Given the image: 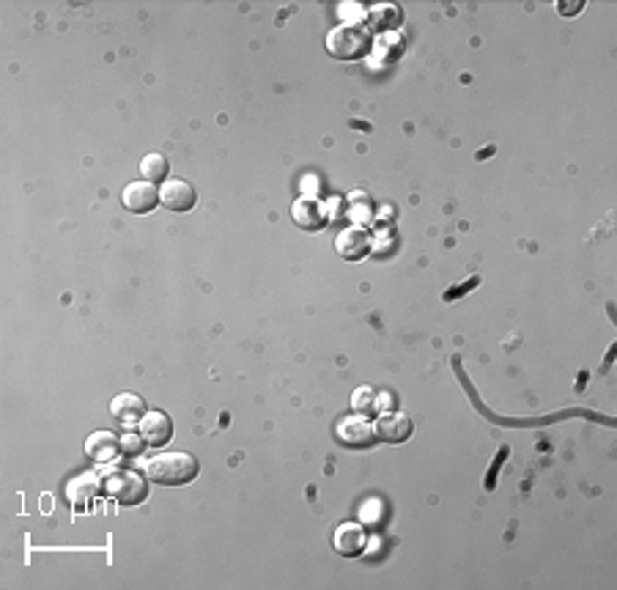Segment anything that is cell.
Returning a JSON list of instances; mask_svg holds the SVG:
<instances>
[{"instance_id": "1", "label": "cell", "mask_w": 617, "mask_h": 590, "mask_svg": "<svg viewBox=\"0 0 617 590\" xmlns=\"http://www.w3.org/2000/svg\"><path fill=\"white\" fill-rule=\"evenodd\" d=\"M143 472L151 484H159V487H187L198 478L201 464L192 453L171 451V453H156L154 459H148Z\"/></svg>"}, {"instance_id": "2", "label": "cell", "mask_w": 617, "mask_h": 590, "mask_svg": "<svg viewBox=\"0 0 617 590\" xmlns=\"http://www.w3.org/2000/svg\"><path fill=\"white\" fill-rule=\"evenodd\" d=\"M373 47V33L365 25H341L329 31L326 52L338 61H362Z\"/></svg>"}, {"instance_id": "3", "label": "cell", "mask_w": 617, "mask_h": 590, "mask_svg": "<svg viewBox=\"0 0 617 590\" xmlns=\"http://www.w3.org/2000/svg\"><path fill=\"white\" fill-rule=\"evenodd\" d=\"M102 487L119 505H127V508L140 505L148 497V478L143 472L130 469V467L110 469L102 480Z\"/></svg>"}, {"instance_id": "4", "label": "cell", "mask_w": 617, "mask_h": 590, "mask_svg": "<svg viewBox=\"0 0 617 590\" xmlns=\"http://www.w3.org/2000/svg\"><path fill=\"white\" fill-rule=\"evenodd\" d=\"M138 432L146 440V445L165 448L167 442L174 440V420H171V415L162 412V409H148L143 415V420L138 423Z\"/></svg>"}, {"instance_id": "5", "label": "cell", "mask_w": 617, "mask_h": 590, "mask_svg": "<svg viewBox=\"0 0 617 590\" xmlns=\"http://www.w3.org/2000/svg\"><path fill=\"white\" fill-rule=\"evenodd\" d=\"M159 203L167 209V211H176V214H184L190 209H195L198 203V192L190 182L184 179H167L162 187H159Z\"/></svg>"}, {"instance_id": "6", "label": "cell", "mask_w": 617, "mask_h": 590, "mask_svg": "<svg viewBox=\"0 0 617 590\" xmlns=\"http://www.w3.org/2000/svg\"><path fill=\"white\" fill-rule=\"evenodd\" d=\"M338 440H341L346 448L362 451V448L376 445V442H379V434H376V425H371V423L360 415V417H346V420H341V425H338Z\"/></svg>"}, {"instance_id": "7", "label": "cell", "mask_w": 617, "mask_h": 590, "mask_svg": "<svg viewBox=\"0 0 617 590\" xmlns=\"http://www.w3.org/2000/svg\"><path fill=\"white\" fill-rule=\"evenodd\" d=\"M335 253L344 261H362L371 253V234L362 226H346L335 237Z\"/></svg>"}, {"instance_id": "8", "label": "cell", "mask_w": 617, "mask_h": 590, "mask_svg": "<svg viewBox=\"0 0 617 590\" xmlns=\"http://www.w3.org/2000/svg\"><path fill=\"white\" fill-rule=\"evenodd\" d=\"M291 220H294L302 231L316 234V231H321V228L326 226V209H324L321 201L305 195V198L294 201V206H291Z\"/></svg>"}, {"instance_id": "9", "label": "cell", "mask_w": 617, "mask_h": 590, "mask_svg": "<svg viewBox=\"0 0 617 590\" xmlns=\"http://www.w3.org/2000/svg\"><path fill=\"white\" fill-rule=\"evenodd\" d=\"M415 425H412V417L407 412H387L379 417L376 423V434L379 440L389 442V445H401L412 437Z\"/></svg>"}, {"instance_id": "10", "label": "cell", "mask_w": 617, "mask_h": 590, "mask_svg": "<svg viewBox=\"0 0 617 590\" xmlns=\"http://www.w3.org/2000/svg\"><path fill=\"white\" fill-rule=\"evenodd\" d=\"M121 203H124V209L132 211V214H148V211H154L156 203H159V190H156V184H151V182H132L130 187H124Z\"/></svg>"}, {"instance_id": "11", "label": "cell", "mask_w": 617, "mask_h": 590, "mask_svg": "<svg viewBox=\"0 0 617 590\" xmlns=\"http://www.w3.org/2000/svg\"><path fill=\"white\" fill-rule=\"evenodd\" d=\"M365 541H368V535L357 522H344L332 535V550L344 558H357V555H362Z\"/></svg>"}, {"instance_id": "12", "label": "cell", "mask_w": 617, "mask_h": 590, "mask_svg": "<svg viewBox=\"0 0 617 590\" xmlns=\"http://www.w3.org/2000/svg\"><path fill=\"white\" fill-rule=\"evenodd\" d=\"M146 401L135 393H119L113 401H110V415H113V420L119 425H132V423H140L143 415H146Z\"/></svg>"}, {"instance_id": "13", "label": "cell", "mask_w": 617, "mask_h": 590, "mask_svg": "<svg viewBox=\"0 0 617 590\" xmlns=\"http://www.w3.org/2000/svg\"><path fill=\"white\" fill-rule=\"evenodd\" d=\"M85 453L96 461V464H107L113 461L121 453V437H116L113 432H94L85 440Z\"/></svg>"}, {"instance_id": "14", "label": "cell", "mask_w": 617, "mask_h": 590, "mask_svg": "<svg viewBox=\"0 0 617 590\" xmlns=\"http://www.w3.org/2000/svg\"><path fill=\"white\" fill-rule=\"evenodd\" d=\"M167 171H171V165H167V156L159 154V151H151L140 159V176L143 182H151V184H165L167 182Z\"/></svg>"}, {"instance_id": "15", "label": "cell", "mask_w": 617, "mask_h": 590, "mask_svg": "<svg viewBox=\"0 0 617 590\" xmlns=\"http://www.w3.org/2000/svg\"><path fill=\"white\" fill-rule=\"evenodd\" d=\"M352 409H354L357 415H362V417L376 415V409H379V396H376V390H373L371 385L357 388L354 396H352Z\"/></svg>"}, {"instance_id": "16", "label": "cell", "mask_w": 617, "mask_h": 590, "mask_svg": "<svg viewBox=\"0 0 617 590\" xmlns=\"http://www.w3.org/2000/svg\"><path fill=\"white\" fill-rule=\"evenodd\" d=\"M143 451H146V440L140 437V432L138 434H132V432L121 434V453L124 456H140Z\"/></svg>"}, {"instance_id": "17", "label": "cell", "mask_w": 617, "mask_h": 590, "mask_svg": "<svg viewBox=\"0 0 617 590\" xmlns=\"http://www.w3.org/2000/svg\"><path fill=\"white\" fill-rule=\"evenodd\" d=\"M557 9H559V14H563V17H571V14H579L582 4H574V6H566V4H557Z\"/></svg>"}]
</instances>
